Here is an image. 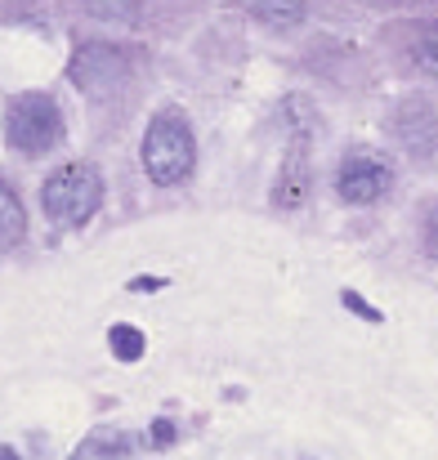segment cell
Listing matches in <instances>:
<instances>
[{
  "label": "cell",
  "mask_w": 438,
  "mask_h": 460,
  "mask_svg": "<svg viewBox=\"0 0 438 460\" xmlns=\"http://www.w3.org/2000/svg\"><path fill=\"white\" fill-rule=\"evenodd\" d=\"M192 161H197V144H192V130L183 121L179 108H165L147 121L144 135V170L152 183L161 188H174L192 174Z\"/></svg>",
  "instance_id": "obj_1"
},
{
  "label": "cell",
  "mask_w": 438,
  "mask_h": 460,
  "mask_svg": "<svg viewBox=\"0 0 438 460\" xmlns=\"http://www.w3.org/2000/svg\"><path fill=\"white\" fill-rule=\"evenodd\" d=\"M40 206L54 224L63 228H81L85 219H94V210L103 206V179L90 161H72L63 170H54L40 188Z\"/></svg>",
  "instance_id": "obj_2"
},
{
  "label": "cell",
  "mask_w": 438,
  "mask_h": 460,
  "mask_svg": "<svg viewBox=\"0 0 438 460\" xmlns=\"http://www.w3.org/2000/svg\"><path fill=\"white\" fill-rule=\"evenodd\" d=\"M4 139L22 156H45L63 144V112L49 94H18L4 108Z\"/></svg>",
  "instance_id": "obj_3"
},
{
  "label": "cell",
  "mask_w": 438,
  "mask_h": 460,
  "mask_svg": "<svg viewBox=\"0 0 438 460\" xmlns=\"http://www.w3.org/2000/svg\"><path fill=\"white\" fill-rule=\"evenodd\" d=\"M394 183V165L376 153H349L340 161V174H335V188L349 206H367L376 197H385Z\"/></svg>",
  "instance_id": "obj_4"
},
{
  "label": "cell",
  "mask_w": 438,
  "mask_h": 460,
  "mask_svg": "<svg viewBox=\"0 0 438 460\" xmlns=\"http://www.w3.org/2000/svg\"><path fill=\"white\" fill-rule=\"evenodd\" d=\"M403 148L412 156H434L438 153V108L430 99H407L398 108V121H394Z\"/></svg>",
  "instance_id": "obj_5"
},
{
  "label": "cell",
  "mask_w": 438,
  "mask_h": 460,
  "mask_svg": "<svg viewBox=\"0 0 438 460\" xmlns=\"http://www.w3.org/2000/svg\"><path fill=\"white\" fill-rule=\"evenodd\" d=\"M304 192H308V139L299 135L291 144V153L282 161V174H278V192H273V201L278 206H299L304 201Z\"/></svg>",
  "instance_id": "obj_6"
},
{
  "label": "cell",
  "mask_w": 438,
  "mask_h": 460,
  "mask_svg": "<svg viewBox=\"0 0 438 460\" xmlns=\"http://www.w3.org/2000/svg\"><path fill=\"white\" fill-rule=\"evenodd\" d=\"M22 237H27V210H22L18 192L0 179V255L13 251Z\"/></svg>",
  "instance_id": "obj_7"
},
{
  "label": "cell",
  "mask_w": 438,
  "mask_h": 460,
  "mask_svg": "<svg viewBox=\"0 0 438 460\" xmlns=\"http://www.w3.org/2000/svg\"><path fill=\"white\" fill-rule=\"evenodd\" d=\"M242 9H251V18L269 22V27H295L304 22V0H237Z\"/></svg>",
  "instance_id": "obj_8"
},
{
  "label": "cell",
  "mask_w": 438,
  "mask_h": 460,
  "mask_svg": "<svg viewBox=\"0 0 438 460\" xmlns=\"http://www.w3.org/2000/svg\"><path fill=\"white\" fill-rule=\"evenodd\" d=\"M108 344H112V353H117L121 362H139V358H144V331H139V326H126V322L112 326V331H108Z\"/></svg>",
  "instance_id": "obj_9"
},
{
  "label": "cell",
  "mask_w": 438,
  "mask_h": 460,
  "mask_svg": "<svg viewBox=\"0 0 438 460\" xmlns=\"http://www.w3.org/2000/svg\"><path fill=\"white\" fill-rule=\"evenodd\" d=\"M412 58H416V67H421L425 76H438V27H430V31H421V36H416Z\"/></svg>",
  "instance_id": "obj_10"
},
{
  "label": "cell",
  "mask_w": 438,
  "mask_h": 460,
  "mask_svg": "<svg viewBox=\"0 0 438 460\" xmlns=\"http://www.w3.org/2000/svg\"><path fill=\"white\" fill-rule=\"evenodd\" d=\"M85 4V13H94V18H135V9H139V0H81Z\"/></svg>",
  "instance_id": "obj_11"
},
{
  "label": "cell",
  "mask_w": 438,
  "mask_h": 460,
  "mask_svg": "<svg viewBox=\"0 0 438 460\" xmlns=\"http://www.w3.org/2000/svg\"><path fill=\"white\" fill-rule=\"evenodd\" d=\"M112 452H126V443H121L117 434H94V438L76 452V460H112Z\"/></svg>",
  "instance_id": "obj_12"
},
{
  "label": "cell",
  "mask_w": 438,
  "mask_h": 460,
  "mask_svg": "<svg viewBox=\"0 0 438 460\" xmlns=\"http://www.w3.org/2000/svg\"><path fill=\"white\" fill-rule=\"evenodd\" d=\"M421 242H425V255L438 260V201L430 206V215H425V233H421Z\"/></svg>",
  "instance_id": "obj_13"
},
{
  "label": "cell",
  "mask_w": 438,
  "mask_h": 460,
  "mask_svg": "<svg viewBox=\"0 0 438 460\" xmlns=\"http://www.w3.org/2000/svg\"><path fill=\"white\" fill-rule=\"evenodd\" d=\"M170 438H174V429H170V425H152V443H161V447H165Z\"/></svg>",
  "instance_id": "obj_14"
},
{
  "label": "cell",
  "mask_w": 438,
  "mask_h": 460,
  "mask_svg": "<svg viewBox=\"0 0 438 460\" xmlns=\"http://www.w3.org/2000/svg\"><path fill=\"white\" fill-rule=\"evenodd\" d=\"M0 460H18V456H13V452H9V447H0Z\"/></svg>",
  "instance_id": "obj_15"
}]
</instances>
